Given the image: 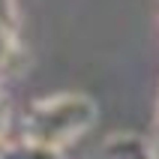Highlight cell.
I'll use <instances>...</instances> for the list:
<instances>
[{"label": "cell", "mask_w": 159, "mask_h": 159, "mask_svg": "<svg viewBox=\"0 0 159 159\" xmlns=\"http://www.w3.org/2000/svg\"><path fill=\"white\" fill-rule=\"evenodd\" d=\"M12 48V36H9V21H0V60L9 54Z\"/></svg>", "instance_id": "1"}]
</instances>
